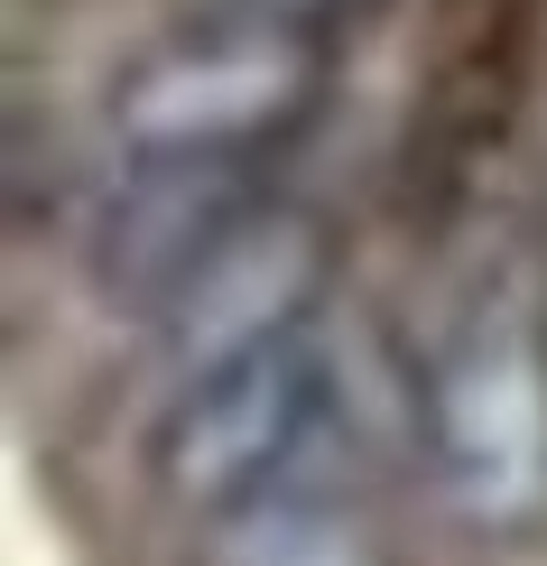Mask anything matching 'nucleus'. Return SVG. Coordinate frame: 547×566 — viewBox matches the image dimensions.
<instances>
[{"label":"nucleus","instance_id":"f257e3e1","mask_svg":"<svg viewBox=\"0 0 547 566\" xmlns=\"http://www.w3.org/2000/svg\"><path fill=\"white\" fill-rule=\"evenodd\" d=\"M418 455L473 538L547 521V279L529 251H492L445 306L418 363Z\"/></svg>","mask_w":547,"mask_h":566},{"label":"nucleus","instance_id":"f03ea898","mask_svg":"<svg viewBox=\"0 0 547 566\" xmlns=\"http://www.w3.org/2000/svg\"><path fill=\"white\" fill-rule=\"evenodd\" d=\"M335 46L278 19H213L130 65L112 84V139L122 158H270L325 103Z\"/></svg>","mask_w":547,"mask_h":566},{"label":"nucleus","instance_id":"7ed1b4c3","mask_svg":"<svg viewBox=\"0 0 547 566\" xmlns=\"http://www.w3.org/2000/svg\"><path fill=\"white\" fill-rule=\"evenodd\" d=\"M325 409H335V353H325L316 325H297V335L260 344L242 363H213L196 381H177L168 418L149 437V474L177 511L223 521L242 502L288 492Z\"/></svg>","mask_w":547,"mask_h":566},{"label":"nucleus","instance_id":"20e7f679","mask_svg":"<svg viewBox=\"0 0 547 566\" xmlns=\"http://www.w3.org/2000/svg\"><path fill=\"white\" fill-rule=\"evenodd\" d=\"M270 205V158H122L93 214V289L168 316L177 289Z\"/></svg>","mask_w":547,"mask_h":566},{"label":"nucleus","instance_id":"39448f33","mask_svg":"<svg viewBox=\"0 0 547 566\" xmlns=\"http://www.w3.org/2000/svg\"><path fill=\"white\" fill-rule=\"evenodd\" d=\"M325 270H335V232H325L306 205H260V214L232 232L213 261L177 289V306L158 316V353H168L177 381H196L213 363H242V353L316 325Z\"/></svg>","mask_w":547,"mask_h":566},{"label":"nucleus","instance_id":"423d86ee","mask_svg":"<svg viewBox=\"0 0 547 566\" xmlns=\"http://www.w3.org/2000/svg\"><path fill=\"white\" fill-rule=\"evenodd\" d=\"M196 566H399L390 538H380L362 511L325 502V492H270V502H242L223 521H204V557Z\"/></svg>","mask_w":547,"mask_h":566},{"label":"nucleus","instance_id":"0eeeda50","mask_svg":"<svg viewBox=\"0 0 547 566\" xmlns=\"http://www.w3.org/2000/svg\"><path fill=\"white\" fill-rule=\"evenodd\" d=\"M223 10L232 19H278V29H335V19H353V10H362V0H223Z\"/></svg>","mask_w":547,"mask_h":566}]
</instances>
